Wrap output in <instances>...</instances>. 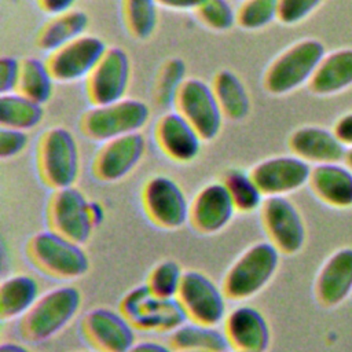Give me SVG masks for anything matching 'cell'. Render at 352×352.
Returning a JSON list of instances; mask_svg holds the SVG:
<instances>
[{
	"mask_svg": "<svg viewBox=\"0 0 352 352\" xmlns=\"http://www.w3.org/2000/svg\"><path fill=\"white\" fill-rule=\"evenodd\" d=\"M324 55V44L314 37L290 44L267 66L263 74L264 89L274 96H282L308 85Z\"/></svg>",
	"mask_w": 352,
	"mask_h": 352,
	"instance_id": "1",
	"label": "cell"
},
{
	"mask_svg": "<svg viewBox=\"0 0 352 352\" xmlns=\"http://www.w3.org/2000/svg\"><path fill=\"white\" fill-rule=\"evenodd\" d=\"M37 170L52 190L72 187L80 173V153L74 135L65 126H51L38 139Z\"/></svg>",
	"mask_w": 352,
	"mask_h": 352,
	"instance_id": "2",
	"label": "cell"
},
{
	"mask_svg": "<svg viewBox=\"0 0 352 352\" xmlns=\"http://www.w3.org/2000/svg\"><path fill=\"white\" fill-rule=\"evenodd\" d=\"M81 305V293L73 286H59L43 296L21 319V334L41 342L56 336L67 326Z\"/></svg>",
	"mask_w": 352,
	"mask_h": 352,
	"instance_id": "3",
	"label": "cell"
},
{
	"mask_svg": "<svg viewBox=\"0 0 352 352\" xmlns=\"http://www.w3.org/2000/svg\"><path fill=\"white\" fill-rule=\"evenodd\" d=\"M148 120L150 107L146 102L124 98L109 104L92 106L81 116L80 129L85 138L103 143L140 132Z\"/></svg>",
	"mask_w": 352,
	"mask_h": 352,
	"instance_id": "4",
	"label": "cell"
},
{
	"mask_svg": "<svg viewBox=\"0 0 352 352\" xmlns=\"http://www.w3.org/2000/svg\"><path fill=\"white\" fill-rule=\"evenodd\" d=\"M280 252L271 242L249 246L228 268L221 289L230 300L241 301L257 294L274 276Z\"/></svg>",
	"mask_w": 352,
	"mask_h": 352,
	"instance_id": "5",
	"label": "cell"
},
{
	"mask_svg": "<svg viewBox=\"0 0 352 352\" xmlns=\"http://www.w3.org/2000/svg\"><path fill=\"white\" fill-rule=\"evenodd\" d=\"M26 249L32 263L40 271L56 279H76L89 268V258L81 245L54 230L34 234Z\"/></svg>",
	"mask_w": 352,
	"mask_h": 352,
	"instance_id": "6",
	"label": "cell"
},
{
	"mask_svg": "<svg viewBox=\"0 0 352 352\" xmlns=\"http://www.w3.org/2000/svg\"><path fill=\"white\" fill-rule=\"evenodd\" d=\"M120 311L135 329L147 331H173L187 319L177 298H160L147 283L131 289L122 297Z\"/></svg>",
	"mask_w": 352,
	"mask_h": 352,
	"instance_id": "7",
	"label": "cell"
},
{
	"mask_svg": "<svg viewBox=\"0 0 352 352\" xmlns=\"http://www.w3.org/2000/svg\"><path fill=\"white\" fill-rule=\"evenodd\" d=\"M131 59L121 47H109L85 78L87 98L92 106H103L126 98L131 82Z\"/></svg>",
	"mask_w": 352,
	"mask_h": 352,
	"instance_id": "8",
	"label": "cell"
},
{
	"mask_svg": "<svg viewBox=\"0 0 352 352\" xmlns=\"http://www.w3.org/2000/svg\"><path fill=\"white\" fill-rule=\"evenodd\" d=\"M173 107L197 129L204 142L219 135L224 117L210 84L194 77L187 78Z\"/></svg>",
	"mask_w": 352,
	"mask_h": 352,
	"instance_id": "9",
	"label": "cell"
},
{
	"mask_svg": "<svg viewBox=\"0 0 352 352\" xmlns=\"http://www.w3.org/2000/svg\"><path fill=\"white\" fill-rule=\"evenodd\" d=\"M51 230L84 245L95 227L89 214V201L74 186L54 190L47 208Z\"/></svg>",
	"mask_w": 352,
	"mask_h": 352,
	"instance_id": "10",
	"label": "cell"
},
{
	"mask_svg": "<svg viewBox=\"0 0 352 352\" xmlns=\"http://www.w3.org/2000/svg\"><path fill=\"white\" fill-rule=\"evenodd\" d=\"M142 204L151 223L161 228L176 230L188 220L190 204L186 194L169 176L150 177L142 191Z\"/></svg>",
	"mask_w": 352,
	"mask_h": 352,
	"instance_id": "11",
	"label": "cell"
},
{
	"mask_svg": "<svg viewBox=\"0 0 352 352\" xmlns=\"http://www.w3.org/2000/svg\"><path fill=\"white\" fill-rule=\"evenodd\" d=\"M223 289L199 271H186L177 293L187 318L195 323L216 326L226 315Z\"/></svg>",
	"mask_w": 352,
	"mask_h": 352,
	"instance_id": "12",
	"label": "cell"
},
{
	"mask_svg": "<svg viewBox=\"0 0 352 352\" xmlns=\"http://www.w3.org/2000/svg\"><path fill=\"white\" fill-rule=\"evenodd\" d=\"M260 210L270 242L283 254L298 253L305 243V224L297 206L286 197H265Z\"/></svg>",
	"mask_w": 352,
	"mask_h": 352,
	"instance_id": "13",
	"label": "cell"
},
{
	"mask_svg": "<svg viewBox=\"0 0 352 352\" xmlns=\"http://www.w3.org/2000/svg\"><path fill=\"white\" fill-rule=\"evenodd\" d=\"M107 48L100 37L85 33L48 54L45 62L55 82H73L87 78Z\"/></svg>",
	"mask_w": 352,
	"mask_h": 352,
	"instance_id": "14",
	"label": "cell"
},
{
	"mask_svg": "<svg viewBox=\"0 0 352 352\" xmlns=\"http://www.w3.org/2000/svg\"><path fill=\"white\" fill-rule=\"evenodd\" d=\"M312 165L294 154L275 155L257 162L250 175L265 197H286L308 184Z\"/></svg>",
	"mask_w": 352,
	"mask_h": 352,
	"instance_id": "15",
	"label": "cell"
},
{
	"mask_svg": "<svg viewBox=\"0 0 352 352\" xmlns=\"http://www.w3.org/2000/svg\"><path fill=\"white\" fill-rule=\"evenodd\" d=\"M144 151L146 139L140 132L103 142L94 157L92 173L100 182H118L138 166Z\"/></svg>",
	"mask_w": 352,
	"mask_h": 352,
	"instance_id": "16",
	"label": "cell"
},
{
	"mask_svg": "<svg viewBox=\"0 0 352 352\" xmlns=\"http://www.w3.org/2000/svg\"><path fill=\"white\" fill-rule=\"evenodd\" d=\"M133 324L122 312L94 308L82 319L87 340L100 352H128L135 344Z\"/></svg>",
	"mask_w": 352,
	"mask_h": 352,
	"instance_id": "17",
	"label": "cell"
},
{
	"mask_svg": "<svg viewBox=\"0 0 352 352\" xmlns=\"http://www.w3.org/2000/svg\"><path fill=\"white\" fill-rule=\"evenodd\" d=\"M235 205L223 182L204 186L190 204L188 221L201 234L221 231L232 219Z\"/></svg>",
	"mask_w": 352,
	"mask_h": 352,
	"instance_id": "18",
	"label": "cell"
},
{
	"mask_svg": "<svg viewBox=\"0 0 352 352\" xmlns=\"http://www.w3.org/2000/svg\"><path fill=\"white\" fill-rule=\"evenodd\" d=\"M154 138L161 151L176 162H190L201 151L202 138L177 111L168 110L155 122Z\"/></svg>",
	"mask_w": 352,
	"mask_h": 352,
	"instance_id": "19",
	"label": "cell"
},
{
	"mask_svg": "<svg viewBox=\"0 0 352 352\" xmlns=\"http://www.w3.org/2000/svg\"><path fill=\"white\" fill-rule=\"evenodd\" d=\"M287 146L292 154L312 166L342 162L346 150L333 129L319 125H302L294 129L287 139Z\"/></svg>",
	"mask_w": 352,
	"mask_h": 352,
	"instance_id": "20",
	"label": "cell"
},
{
	"mask_svg": "<svg viewBox=\"0 0 352 352\" xmlns=\"http://www.w3.org/2000/svg\"><path fill=\"white\" fill-rule=\"evenodd\" d=\"M224 334L230 346L239 352H265L271 340L264 315L249 305L238 307L227 315Z\"/></svg>",
	"mask_w": 352,
	"mask_h": 352,
	"instance_id": "21",
	"label": "cell"
},
{
	"mask_svg": "<svg viewBox=\"0 0 352 352\" xmlns=\"http://www.w3.org/2000/svg\"><path fill=\"white\" fill-rule=\"evenodd\" d=\"M352 294V248L334 252L322 265L316 282L315 296L324 307H336Z\"/></svg>",
	"mask_w": 352,
	"mask_h": 352,
	"instance_id": "22",
	"label": "cell"
},
{
	"mask_svg": "<svg viewBox=\"0 0 352 352\" xmlns=\"http://www.w3.org/2000/svg\"><path fill=\"white\" fill-rule=\"evenodd\" d=\"M308 186L319 201L331 208L352 206V170L344 162L314 165Z\"/></svg>",
	"mask_w": 352,
	"mask_h": 352,
	"instance_id": "23",
	"label": "cell"
},
{
	"mask_svg": "<svg viewBox=\"0 0 352 352\" xmlns=\"http://www.w3.org/2000/svg\"><path fill=\"white\" fill-rule=\"evenodd\" d=\"M316 96H331L352 87V48H338L326 54L308 82Z\"/></svg>",
	"mask_w": 352,
	"mask_h": 352,
	"instance_id": "24",
	"label": "cell"
},
{
	"mask_svg": "<svg viewBox=\"0 0 352 352\" xmlns=\"http://www.w3.org/2000/svg\"><path fill=\"white\" fill-rule=\"evenodd\" d=\"M88 23L89 16L78 8L52 15L40 29L36 44L41 51L51 54L85 34Z\"/></svg>",
	"mask_w": 352,
	"mask_h": 352,
	"instance_id": "25",
	"label": "cell"
},
{
	"mask_svg": "<svg viewBox=\"0 0 352 352\" xmlns=\"http://www.w3.org/2000/svg\"><path fill=\"white\" fill-rule=\"evenodd\" d=\"M38 282L28 274H15L1 282L0 316L3 320L22 318L38 300Z\"/></svg>",
	"mask_w": 352,
	"mask_h": 352,
	"instance_id": "26",
	"label": "cell"
},
{
	"mask_svg": "<svg viewBox=\"0 0 352 352\" xmlns=\"http://www.w3.org/2000/svg\"><path fill=\"white\" fill-rule=\"evenodd\" d=\"M210 85L224 118L242 121L248 117L252 107L250 96L243 81L232 70L217 72Z\"/></svg>",
	"mask_w": 352,
	"mask_h": 352,
	"instance_id": "27",
	"label": "cell"
},
{
	"mask_svg": "<svg viewBox=\"0 0 352 352\" xmlns=\"http://www.w3.org/2000/svg\"><path fill=\"white\" fill-rule=\"evenodd\" d=\"M170 345L177 352L199 351V352H226L230 346L224 331L214 326L202 323H183L170 334Z\"/></svg>",
	"mask_w": 352,
	"mask_h": 352,
	"instance_id": "28",
	"label": "cell"
},
{
	"mask_svg": "<svg viewBox=\"0 0 352 352\" xmlns=\"http://www.w3.org/2000/svg\"><path fill=\"white\" fill-rule=\"evenodd\" d=\"M43 116V104L23 96L19 92L0 95L1 126L30 131L41 122Z\"/></svg>",
	"mask_w": 352,
	"mask_h": 352,
	"instance_id": "29",
	"label": "cell"
},
{
	"mask_svg": "<svg viewBox=\"0 0 352 352\" xmlns=\"http://www.w3.org/2000/svg\"><path fill=\"white\" fill-rule=\"evenodd\" d=\"M54 77L45 60L38 58H25L21 60V76L16 92L44 104L54 92Z\"/></svg>",
	"mask_w": 352,
	"mask_h": 352,
	"instance_id": "30",
	"label": "cell"
},
{
	"mask_svg": "<svg viewBox=\"0 0 352 352\" xmlns=\"http://www.w3.org/2000/svg\"><path fill=\"white\" fill-rule=\"evenodd\" d=\"M155 0H122L121 14L126 32L136 40H147L157 29Z\"/></svg>",
	"mask_w": 352,
	"mask_h": 352,
	"instance_id": "31",
	"label": "cell"
},
{
	"mask_svg": "<svg viewBox=\"0 0 352 352\" xmlns=\"http://www.w3.org/2000/svg\"><path fill=\"white\" fill-rule=\"evenodd\" d=\"M223 183L228 190L235 209L243 213L260 209L265 195L252 177L250 172L242 169H230L224 173Z\"/></svg>",
	"mask_w": 352,
	"mask_h": 352,
	"instance_id": "32",
	"label": "cell"
},
{
	"mask_svg": "<svg viewBox=\"0 0 352 352\" xmlns=\"http://www.w3.org/2000/svg\"><path fill=\"white\" fill-rule=\"evenodd\" d=\"M186 80L184 60L177 56L166 59L161 65L154 82V99L157 104L162 109L175 106L176 96Z\"/></svg>",
	"mask_w": 352,
	"mask_h": 352,
	"instance_id": "33",
	"label": "cell"
},
{
	"mask_svg": "<svg viewBox=\"0 0 352 352\" xmlns=\"http://www.w3.org/2000/svg\"><path fill=\"white\" fill-rule=\"evenodd\" d=\"M278 21V0H242L236 8V25L258 30Z\"/></svg>",
	"mask_w": 352,
	"mask_h": 352,
	"instance_id": "34",
	"label": "cell"
},
{
	"mask_svg": "<svg viewBox=\"0 0 352 352\" xmlns=\"http://www.w3.org/2000/svg\"><path fill=\"white\" fill-rule=\"evenodd\" d=\"M183 270L175 260H164L158 263L147 278L150 292L160 298H176L182 280Z\"/></svg>",
	"mask_w": 352,
	"mask_h": 352,
	"instance_id": "35",
	"label": "cell"
},
{
	"mask_svg": "<svg viewBox=\"0 0 352 352\" xmlns=\"http://www.w3.org/2000/svg\"><path fill=\"white\" fill-rule=\"evenodd\" d=\"M194 12L204 26L214 32H226L236 25V10L228 0H205Z\"/></svg>",
	"mask_w": 352,
	"mask_h": 352,
	"instance_id": "36",
	"label": "cell"
},
{
	"mask_svg": "<svg viewBox=\"0 0 352 352\" xmlns=\"http://www.w3.org/2000/svg\"><path fill=\"white\" fill-rule=\"evenodd\" d=\"M324 0H278V21L296 25L307 19Z\"/></svg>",
	"mask_w": 352,
	"mask_h": 352,
	"instance_id": "37",
	"label": "cell"
},
{
	"mask_svg": "<svg viewBox=\"0 0 352 352\" xmlns=\"http://www.w3.org/2000/svg\"><path fill=\"white\" fill-rule=\"evenodd\" d=\"M29 144L28 131L15 128H0V158L10 160L19 155Z\"/></svg>",
	"mask_w": 352,
	"mask_h": 352,
	"instance_id": "38",
	"label": "cell"
},
{
	"mask_svg": "<svg viewBox=\"0 0 352 352\" xmlns=\"http://www.w3.org/2000/svg\"><path fill=\"white\" fill-rule=\"evenodd\" d=\"M21 76V60L14 56L0 58V95L16 92Z\"/></svg>",
	"mask_w": 352,
	"mask_h": 352,
	"instance_id": "39",
	"label": "cell"
},
{
	"mask_svg": "<svg viewBox=\"0 0 352 352\" xmlns=\"http://www.w3.org/2000/svg\"><path fill=\"white\" fill-rule=\"evenodd\" d=\"M333 132L345 147H352V111L342 114L334 122Z\"/></svg>",
	"mask_w": 352,
	"mask_h": 352,
	"instance_id": "40",
	"label": "cell"
},
{
	"mask_svg": "<svg viewBox=\"0 0 352 352\" xmlns=\"http://www.w3.org/2000/svg\"><path fill=\"white\" fill-rule=\"evenodd\" d=\"M36 3L44 14L52 16L72 10L76 0H36Z\"/></svg>",
	"mask_w": 352,
	"mask_h": 352,
	"instance_id": "41",
	"label": "cell"
},
{
	"mask_svg": "<svg viewBox=\"0 0 352 352\" xmlns=\"http://www.w3.org/2000/svg\"><path fill=\"white\" fill-rule=\"evenodd\" d=\"M158 6L175 11H195L205 0H155Z\"/></svg>",
	"mask_w": 352,
	"mask_h": 352,
	"instance_id": "42",
	"label": "cell"
},
{
	"mask_svg": "<svg viewBox=\"0 0 352 352\" xmlns=\"http://www.w3.org/2000/svg\"><path fill=\"white\" fill-rule=\"evenodd\" d=\"M128 352H173L169 346L165 344L157 342V341H140L135 342Z\"/></svg>",
	"mask_w": 352,
	"mask_h": 352,
	"instance_id": "43",
	"label": "cell"
},
{
	"mask_svg": "<svg viewBox=\"0 0 352 352\" xmlns=\"http://www.w3.org/2000/svg\"><path fill=\"white\" fill-rule=\"evenodd\" d=\"M89 214H91L94 226H98L104 219V209H103V206L99 202L89 201Z\"/></svg>",
	"mask_w": 352,
	"mask_h": 352,
	"instance_id": "44",
	"label": "cell"
},
{
	"mask_svg": "<svg viewBox=\"0 0 352 352\" xmlns=\"http://www.w3.org/2000/svg\"><path fill=\"white\" fill-rule=\"evenodd\" d=\"M0 352H32L21 344L16 342H3L0 345Z\"/></svg>",
	"mask_w": 352,
	"mask_h": 352,
	"instance_id": "45",
	"label": "cell"
},
{
	"mask_svg": "<svg viewBox=\"0 0 352 352\" xmlns=\"http://www.w3.org/2000/svg\"><path fill=\"white\" fill-rule=\"evenodd\" d=\"M342 162H344V164H345V165L352 170V147H346Z\"/></svg>",
	"mask_w": 352,
	"mask_h": 352,
	"instance_id": "46",
	"label": "cell"
},
{
	"mask_svg": "<svg viewBox=\"0 0 352 352\" xmlns=\"http://www.w3.org/2000/svg\"><path fill=\"white\" fill-rule=\"evenodd\" d=\"M180 352H199V351H180Z\"/></svg>",
	"mask_w": 352,
	"mask_h": 352,
	"instance_id": "47",
	"label": "cell"
},
{
	"mask_svg": "<svg viewBox=\"0 0 352 352\" xmlns=\"http://www.w3.org/2000/svg\"><path fill=\"white\" fill-rule=\"evenodd\" d=\"M95 352H100V351H95Z\"/></svg>",
	"mask_w": 352,
	"mask_h": 352,
	"instance_id": "48",
	"label": "cell"
},
{
	"mask_svg": "<svg viewBox=\"0 0 352 352\" xmlns=\"http://www.w3.org/2000/svg\"><path fill=\"white\" fill-rule=\"evenodd\" d=\"M235 352H239V351H235Z\"/></svg>",
	"mask_w": 352,
	"mask_h": 352,
	"instance_id": "49",
	"label": "cell"
},
{
	"mask_svg": "<svg viewBox=\"0 0 352 352\" xmlns=\"http://www.w3.org/2000/svg\"><path fill=\"white\" fill-rule=\"evenodd\" d=\"M241 1H242V0H241Z\"/></svg>",
	"mask_w": 352,
	"mask_h": 352,
	"instance_id": "50",
	"label": "cell"
}]
</instances>
